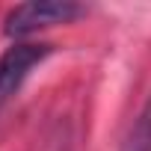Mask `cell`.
I'll return each instance as SVG.
<instances>
[{
    "mask_svg": "<svg viewBox=\"0 0 151 151\" xmlns=\"http://www.w3.org/2000/svg\"><path fill=\"white\" fill-rule=\"evenodd\" d=\"M80 15H83V6L71 3V0H30V3H21L6 15L3 33L18 39V36H30L42 27L68 24Z\"/></svg>",
    "mask_w": 151,
    "mask_h": 151,
    "instance_id": "obj_1",
    "label": "cell"
},
{
    "mask_svg": "<svg viewBox=\"0 0 151 151\" xmlns=\"http://www.w3.org/2000/svg\"><path fill=\"white\" fill-rule=\"evenodd\" d=\"M50 53V45H33V42H21L12 45L3 56H0V104H6L21 83L27 80V74Z\"/></svg>",
    "mask_w": 151,
    "mask_h": 151,
    "instance_id": "obj_2",
    "label": "cell"
},
{
    "mask_svg": "<svg viewBox=\"0 0 151 151\" xmlns=\"http://www.w3.org/2000/svg\"><path fill=\"white\" fill-rule=\"evenodd\" d=\"M122 151H151V98L145 101V107L133 119V127H130Z\"/></svg>",
    "mask_w": 151,
    "mask_h": 151,
    "instance_id": "obj_3",
    "label": "cell"
}]
</instances>
